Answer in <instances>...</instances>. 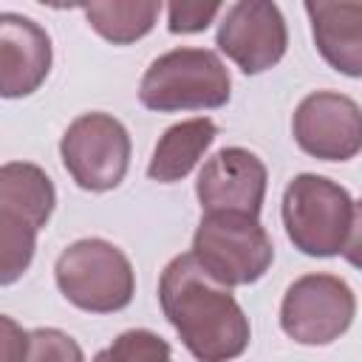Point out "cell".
Segmentation results:
<instances>
[{"label":"cell","instance_id":"1","mask_svg":"<svg viewBox=\"0 0 362 362\" xmlns=\"http://www.w3.org/2000/svg\"><path fill=\"white\" fill-rule=\"evenodd\" d=\"M158 303L184 348L198 362L238 359L252 339V325L232 288L218 283L192 252L175 255L158 277Z\"/></svg>","mask_w":362,"mask_h":362},{"label":"cell","instance_id":"2","mask_svg":"<svg viewBox=\"0 0 362 362\" xmlns=\"http://www.w3.org/2000/svg\"><path fill=\"white\" fill-rule=\"evenodd\" d=\"M229 96V68L209 48H173L156 57L139 82V102L156 113L215 110Z\"/></svg>","mask_w":362,"mask_h":362},{"label":"cell","instance_id":"3","mask_svg":"<svg viewBox=\"0 0 362 362\" xmlns=\"http://www.w3.org/2000/svg\"><path fill=\"white\" fill-rule=\"evenodd\" d=\"M54 280L71 305L90 314L122 311L136 294L130 257L105 238H82L65 246L54 263Z\"/></svg>","mask_w":362,"mask_h":362},{"label":"cell","instance_id":"4","mask_svg":"<svg viewBox=\"0 0 362 362\" xmlns=\"http://www.w3.org/2000/svg\"><path fill=\"white\" fill-rule=\"evenodd\" d=\"M280 215L294 249L308 257H334L342 255L348 240L354 201L342 184L317 173H300L286 184Z\"/></svg>","mask_w":362,"mask_h":362},{"label":"cell","instance_id":"5","mask_svg":"<svg viewBox=\"0 0 362 362\" xmlns=\"http://www.w3.org/2000/svg\"><path fill=\"white\" fill-rule=\"evenodd\" d=\"M195 260L223 286L257 283L272 260L274 246L266 226L249 215H204L192 235Z\"/></svg>","mask_w":362,"mask_h":362},{"label":"cell","instance_id":"6","mask_svg":"<svg viewBox=\"0 0 362 362\" xmlns=\"http://www.w3.org/2000/svg\"><path fill=\"white\" fill-rule=\"evenodd\" d=\"M130 133L110 113L76 116L59 139V156L76 187L88 192L116 189L130 167Z\"/></svg>","mask_w":362,"mask_h":362},{"label":"cell","instance_id":"7","mask_svg":"<svg viewBox=\"0 0 362 362\" xmlns=\"http://www.w3.org/2000/svg\"><path fill=\"white\" fill-rule=\"evenodd\" d=\"M356 317V294L337 274L297 277L280 303V328L300 345H331Z\"/></svg>","mask_w":362,"mask_h":362},{"label":"cell","instance_id":"8","mask_svg":"<svg viewBox=\"0 0 362 362\" xmlns=\"http://www.w3.org/2000/svg\"><path fill=\"white\" fill-rule=\"evenodd\" d=\"M291 133L311 158L351 161L362 153V107L339 90H314L297 105Z\"/></svg>","mask_w":362,"mask_h":362},{"label":"cell","instance_id":"9","mask_svg":"<svg viewBox=\"0 0 362 362\" xmlns=\"http://www.w3.org/2000/svg\"><path fill=\"white\" fill-rule=\"evenodd\" d=\"M218 48L249 76L274 68L288 48L283 11L272 0L232 3L218 25Z\"/></svg>","mask_w":362,"mask_h":362},{"label":"cell","instance_id":"10","mask_svg":"<svg viewBox=\"0 0 362 362\" xmlns=\"http://www.w3.org/2000/svg\"><path fill=\"white\" fill-rule=\"evenodd\" d=\"M269 187L266 164L246 147H223L204 161L195 195L204 215H249L260 218Z\"/></svg>","mask_w":362,"mask_h":362},{"label":"cell","instance_id":"11","mask_svg":"<svg viewBox=\"0 0 362 362\" xmlns=\"http://www.w3.org/2000/svg\"><path fill=\"white\" fill-rule=\"evenodd\" d=\"M51 37L31 17L0 14V93L6 99L31 96L51 74Z\"/></svg>","mask_w":362,"mask_h":362},{"label":"cell","instance_id":"12","mask_svg":"<svg viewBox=\"0 0 362 362\" xmlns=\"http://www.w3.org/2000/svg\"><path fill=\"white\" fill-rule=\"evenodd\" d=\"M320 57L339 74L362 79V0H305Z\"/></svg>","mask_w":362,"mask_h":362},{"label":"cell","instance_id":"13","mask_svg":"<svg viewBox=\"0 0 362 362\" xmlns=\"http://www.w3.org/2000/svg\"><path fill=\"white\" fill-rule=\"evenodd\" d=\"M57 189L48 173L31 161H6L0 167V223L40 232L54 212Z\"/></svg>","mask_w":362,"mask_h":362},{"label":"cell","instance_id":"14","mask_svg":"<svg viewBox=\"0 0 362 362\" xmlns=\"http://www.w3.org/2000/svg\"><path fill=\"white\" fill-rule=\"evenodd\" d=\"M218 136V124L209 116L184 119L161 133V139L153 147L147 175L158 184H175L187 178L195 164L204 158V153L212 147Z\"/></svg>","mask_w":362,"mask_h":362},{"label":"cell","instance_id":"15","mask_svg":"<svg viewBox=\"0 0 362 362\" xmlns=\"http://www.w3.org/2000/svg\"><path fill=\"white\" fill-rule=\"evenodd\" d=\"M88 25L113 45H130L147 37L158 20V0H113L82 6Z\"/></svg>","mask_w":362,"mask_h":362},{"label":"cell","instance_id":"16","mask_svg":"<svg viewBox=\"0 0 362 362\" xmlns=\"http://www.w3.org/2000/svg\"><path fill=\"white\" fill-rule=\"evenodd\" d=\"M93 362H170V342L150 328H130L102 348Z\"/></svg>","mask_w":362,"mask_h":362},{"label":"cell","instance_id":"17","mask_svg":"<svg viewBox=\"0 0 362 362\" xmlns=\"http://www.w3.org/2000/svg\"><path fill=\"white\" fill-rule=\"evenodd\" d=\"M25 362H85L79 342L59 328H34L28 331Z\"/></svg>","mask_w":362,"mask_h":362},{"label":"cell","instance_id":"18","mask_svg":"<svg viewBox=\"0 0 362 362\" xmlns=\"http://www.w3.org/2000/svg\"><path fill=\"white\" fill-rule=\"evenodd\" d=\"M221 3H170L167 6V28L173 34H198L212 25L221 14Z\"/></svg>","mask_w":362,"mask_h":362},{"label":"cell","instance_id":"19","mask_svg":"<svg viewBox=\"0 0 362 362\" xmlns=\"http://www.w3.org/2000/svg\"><path fill=\"white\" fill-rule=\"evenodd\" d=\"M0 325H3V362H25L28 331H23L8 314L0 317Z\"/></svg>","mask_w":362,"mask_h":362},{"label":"cell","instance_id":"20","mask_svg":"<svg viewBox=\"0 0 362 362\" xmlns=\"http://www.w3.org/2000/svg\"><path fill=\"white\" fill-rule=\"evenodd\" d=\"M342 257L356 266L362 272V198L354 201V218H351V232H348V240L342 246Z\"/></svg>","mask_w":362,"mask_h":362},{"label":"cell","instance_id":"21","mask_svg":"<svg viewBox=\"0 0 362 362\" xmlns=\"http://www.w3.org/2000/svg\"><path fill=\"white\" fill-rule=\"evenodd\" d=\"M170 362H173V359H170Z\"/></svg>","mask_w":362,"mask_h":362}]
</instances>
